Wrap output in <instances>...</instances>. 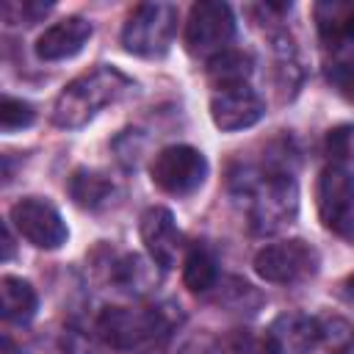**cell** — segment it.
<instances>
[{"label": "cell", "instance_id": "ffe728a7", "mask_svg": "<svg viewBox=\"0 0 354 354\" xmlns=\"http://www.w3.org/2000/svg\"><path fill=\"white\" fill-rule=\"evenodd\" d=\"M246 299L260 304V293H257L249 282H243V279H238V277H227V279L218 285V304H224V307H230V310H235V313H243V310H246V313H254V307L246 304Z\"/></svg>", "mask_w": 354, "mask_h": 354}, {"label": "cell", "instance_id": "5b68a950", "mask_svg": "<svg viewBox=\"0 0 354 354\" xmlns=\"http://www.w3.org/2000/svg\"><path fill=\"white\" fill-rule=\"evenodd\" d=\"M177 30V6L138 3L122 28V47L138 58H160L169 53Z\"/></svg>", "mask_w": 354, "mask_h": 354}, {"label": "cell", "instance_id": "3957f363", "mask_svg": "<svg viewBox=\"0 0 354 354\" xmlns=\"http://www.w3.org/2000/svg\"><path fill=\"white\" fill-rule=\"evenodd\" d=\"M263 346L268 354H310L315 348L340 354L354 351V329L337 315L282 313L266 329Z\"/></svg>", "mask_w": 354, "mask_h": 354}, {"label": "cell", "instance_id": "7c38bea8", "mask_svg": "<svg viewBox=\"0 0 354 354\" xmlns=\"http://www.w3.org/2000/svg\"><path fill=\"white\" fill-rule=\"evenodd\" d=\"M138 232H141V243L155 266L171 268L177 263V254L183 249V235H180L177 221L169 207H163V205L147 207L141 213Z\"/></svg>", "mask_w": 354, "mask_h": 354}, {"label": "cell", "instance_id": "30bf717a", "mask_svg": "<svg viewBox=\"0 0 354 354\" xmlns=\"http://www.w3.org/2000/svg\"><path fill=\"white\" fill-rule=\"evenodd\" d=\"M8 221L17 227V232L33 243L36 249H61L69 238L66 221L61 218L58 207L44 196H25L11 205Z\"/></svg>", "mask_w": 354, "mask_h": 354}, {"label": "cell", "instance_id": "7a4b0ae2", "mask_svg": "<svg viewBox=\"0 0 354 354\" xmlns=\"http://www.w3.org/2000/svg\"><path fill=\"white\" fill-rule=\"evenodd\" d=\"M136 83L116 66L100 64L91 72H83L72 83L64 86V91L55 97L53 105V124L64 130H77L88 124L105 105L124 100Z\"/></svg>", "mask_w": 354, "mask_h": 354}, {"label": "cell", "instance_id": "83f0119b", "mask_svg": "<svg viewBox=\"0 0 354 354\" xmlns=\"http://www.w3.org/2000/svg\"><path fill=\"white\" fill-rule=\"evenodd\" d=\"M340 354H351V351H340Z\"/></svg>", "mask_w": 354, "mask_h": 354}, {"label": "cell", "instance_id": "6da1fadb", "mask_svg": "<svg viewBox=\"0 0 354 354\" xmlns=\"http://www.w3.org/2000/svg\"><path fill=\"white\" fill-rule=\"evenodd\" d=\"M235 194L246 199L249 224L260 235L288 227L299 210V188L288 169L263 163V169H241L230 177Z\"/></svg>", "mask_w": 354, "mask_h": 354}, {"label": "cell", "instance_id": "e0dca14e", "mask_svg": "<svg viewBox=\"0 0 354 354\" xmlns=\"http://www.w3.org/2000/svg\"><path fill=\"white\" fill-rule=\"evenodd\" d=\"M0 296H3V318L8 324H28L39 310L36 288L22 277L6 274L0 279Z\"/></svg>", "mask_w": 354, "mask_h": 354}, {"label": "cell", "instance_id": "2e32d148", "mask_svg": "<svg viewBox=\"0 0 354 354\" xmlns=\"http://www.w3.org/2000/svg\"><path fill=\"white\" fill-rule=\"evenodd\" d=\"M315 22H318L321 41L332 50H340L343 44H351L354 3H318L315 6Z\"/></svg>", "mask_w": 354, "mask_h": 354}, {"label": "cell", "instance_id": "52a82bcc", "mask_svg": "<svg viewBox=\"0 0 354 354\" xmlns=\"http://www.w3.org/2000/svg\"><path fill=\"white\" fill-rule=\"evenodd\" d=\"M254 274L271 285H299L318 274L321 254L301 238L268 243L254 254Z\"/></svg>", "mask_w": 354, "mask_h": 354}, {"label": "cell", "instance_id": "7402d4cb", "mask_svg": "<svg viewBox=\"0 0 354 354\" xmlns=\"http://www.w3.org/2000/svg\"><path fill=\"white\" fill-rule=\"evenodd\" d=\"M326 152L335 163H354V124H337L326 133Z\"/></svg>", "mask_w": 354, "mask_h": 354}, {"label": "cell", "instance_id": "d6986e66", "mask_svg": "<svg viewBox=\"0 0 354 354\" xmlns=\"http://www.w3.org/2000/svg\"><path fill=\"white\" fill-rule=\"evenodd\" d=\"M183 282L191 293H207L218 285V263L205 246H194L183 263Z\"/></svg>", "mask_w": 354, "mask_h": 354}, {"label": "cell", "instance_id": "cb8c5ba5", "mask_svg": "<svg viewBox=\"0 0 354 354\" xmlns=\"http://www.w3.org/2000/svg\"><path fill=\"white\" fill-rule=\"evenodd\" d=\"M53 8V3H36V0H22V3H3V19L8 25H33L39 22L47 11Z\"/></svg>", "mask_w": 354, "mask_h": 354}, {"label": "cell", "instance_id": "ac0fdd59", "mask_svg": "<svg viewBox=\"0 0 354 354\" xmlns=\"http://www.w3.org/2000/svg\"><path fill=\"white\" fill-rule=\"evenodd\" d=\"M152 266H155V263H152ZM152 266H149L144 257H138V254H122L119 260L111 263L108 277H111V282H113L119 290H124V293H144V290H149V288L158 282Z\"/></svg>", "mask_w": 354, "mask_h": 354}, {"label": "cell", "instance_id": "9a60e30c", "mask_svg": "<svg viewBox=\"0 0 354 354\" xmlns=\"http://www.w3.org/2000/svg\"><path fill=\"white\" fill-rule=\"evenodd\" d=\"M254 72V61L249 53L243 50H221L218 55H213L207 61V80L216 91L224 88H238V86H249V77Z\"/></svg>", "mask_w": 354, "mask_h": 354}, {"label": "cell", "instance_id": "603a6c76", "mask_svg": "<svg viewBox=\"0 0 354 354\" xmlns=\"http://www.w3.org/2000/svg\"><path fill=\"white\" fill-rule=\"evenodd\" d=\"M326 80L337 94H343L348 102H354V55H337L326 64Z\"/></svg>", "mask_w": 354, "mask_h": 354}, {"label": "cell", "instance_id": "5bb4252c", "mask_svg": "<svg viewBox=\"0 0 354 354\" xmlns=\"http://www.w3.org/2000/svg\"><path fill=\"white\" fill-rule=\"evenodd\" d=\"M66 191H69V199L83 210H102L105 205H111V199L116 194L113 183L102 171L86 169V166H80L69 174Z\"/></svg>", "mask_w": 354, "mask_h": 354}, {"label": "cell", "instance_id": "4316f807", "mask_svg": "<svg viewBox=\"0 0 354 354\" xmlns=\"http://www.w3.org/2000/svg\"><path fill=\"white\" fill-rule=\"evenodd\" d=\"M351 44H354V30H351Z\"/></svg>", "mask_w": 354, "mask_h": 354}, {"label": "cell", "instance_id": "8fae6325", "mask_svg": "<svg viewBox=\"0 0 354 354\" xmlns=\"http://www.w3.org/2000/svg\"><path fill=\"white\" fill-rule=\"evenodd\" d=\"M263 116H266V102L252 86L213 91V97H210V119L224 133L249 130Z\"/></svg>", "mask_w": 354, "mask_h": 354}, {"label": "cell", "instance_id": "4fadbf2b", "mask_svg": "<svg viewBox=\"0 0 354 354\" xmlns=\"http://www.w3.org/2000/svg\"><path fill=\"white\" fill-rule=\"evenodd\" d=\"M91 33H94V28L88 19H83L77 14L64 17V19L53 22L50 28H44V33L36 39V55L41 61H66L86 47Z\"/></svg>", "mask_w": 354, "mask_h": 354}, {"label": "cell", "instance_id": "9c48e42d", "mask_svg": "<svg viewBox=\"0 0 354 354\" xmlns=\"http://www.w3.org/2000/svg\"><path fill=\"white\" fill-rule=\"evenodd\" d=\"M152 183L171 196H188L207 177V158L191 144H169L149 163Z\"/></svg>", "mask_w": 354, "mask_h": 354}, {"label": "cell", "instance_id": "8992f818", "mask_svg": "<svg viewBox=\"0 0 354 354\" xmlns=\"http://www.w3.org/2000/svg\"><path fill=\"white\" fill-rule=\"evenodd\" d=\"M315 207L321 224L354 243V171L340 163H329L321 169L318 183H315Z\"/></svg>", "mask_w": 354, "mask_h": 354}, {"label": "cell", "instance_id": "277c9868", "mask_svg": "<svg viewBox=\"0 0 354 354\" xmlns=\"http://www.w3.org/2000/svg\"><path fill=\"white\" fill-rule=\"evenodd\" d=\"M183 324L177 304H152V307H105L97 315V335L102 343L119 351H133L141 346H155L169 340V335Z\"/></svg>", "mask_w": 354, "mask_h": 354}, {"label": "cell", "instance_id": "44dd1931", "mask_svg": "<svg viewBox=\"0 0 354 354\" xmlns=\"http://www.w3.org/2000/svg\"><path fill=\"white\" fill-rule=\"evenodd\" d=\"M36 119V111L30 102L25 100H17V97H3L0 102V127L3 133H17V130H25L30 127Z\"/></svg>", "mask_w": 354, "mask_h": 354}, {"label": "cell", "instance_id": "484cf974", "mask_svg": "<svg viewBox=\"0 0 354 354\" xmlns=\"http://www.w3.org/2000/svg\"><path fill=\"white\" fill-rule=\"evenodd\" d=\"M343 293H346L348 301H354V274L346 277V282H343Z\"/></svg>", "mask_w": 354, "mask_h": 354}, {"label": "cell", "instance_id": "d4e9b609", "mask_svg": "<svg viewBox=\"0 0 354 354\" xmlns=\"http://www.w3.org/2000/svg\"><path fill=\"white\" fill-rule=\"evenodd\" d=\"M14 254V238H11V221L3 224V260H11Z\"/></svg>", "mask_w": 354, "mask_h": 354}, {"label": "cell", "instance_id": "ba28073f", "mask_svg": "<svg viewBox=\"0 0 354 354\" xmlns=\"http://www.w3.org/2000/svg\"><path fill=\"white\" fill-rule=\"evenodd\" d=\"M235 36V17L232 8L221 0H199L188 11L185 22V50L194 58H213Z\"/></svg>", "mask_w": 354, "mask_h": 354}]
</instances>
